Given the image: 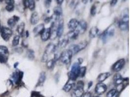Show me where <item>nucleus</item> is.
<instances>
[{"label":"nucleus","mask_w":130,"mask_h":97,"mask_svg":"<svg viewBox=\"0 0 130 97\" xmlns=\"http://www.w3.org/2000/svg\"><path fill=\"white\" fill-rule=\"evenodd\" d=\"M87 44H88V42L87 41H82L77 45H74L72 47L73 49L71 51H72L73 53L74 52V53H77L79 51L85 49L86 47L87 46Z\"/></svg>","instance_id":"6"},{"label":"nucleus","mask_w":130,"mask_h":97,"mask_svg":"<svg viewBox=\"0 0 130 97\" xmlns=\"http://www.w3.org/2000/svg\"><path fill=\"white\" fill-rule=\"evenodd\" d=\"M25 34H26V36L27 37H28V36H29V32H28V31H26V33H25Z\"/></svg>","instance_id":"48"},{"label":"nucleus","mask_w":130,"mask_h":97,"mask_svg":"<svg viewBox=\"0 0 130 97\" xmlns=\"http://www.w3.org/2000/svg\"><path fill=\"white\" fill-rule=\"evenodd\" d=\"M109 37V34H108V29H106L105 30L103 33L101 34V37L102 40V41L105 43L107 42V40H108V37Z\"/></svg>","instance_id":"29"},{"label":"nucleus","mask_w":130,"mask_h":97,"mask_svg":"<svg viewBox=\"0 0 130 97\" xmlns=\"http://www.w3.org/2000/svg\"><path fill=\"white\" fill-rule=\"evenodd\" d=\"M55 61L53 59H50L49 60H48L46 62V67L48 69H52L55 66Z\"/></svg>","instance_id":"30"},{"label":"nucleus","mask_w":130,"mask_h":97,"mask_svg":"<svg viewBox=\"0 0 130 97\" xmlns=\"http://www.w3.org/2000/svg\"><path fill=\"white\" fill-rule=\"evenodd\" d=\"M87 28V24L86 22L84 20H81L79 21V24L77 28L75 30H76L79 34H83L86 30Z\"/></svg>","instance_id":"9"},{"label":"nucleus","mask_w":130,"mask_h":97,"mask_svg":"<svg viewBox=\"0 0 130 97\" xmlns=\"http://www.w3.org/2000/svg\"><path fill=\"white\" fill-rule=\"evenodd\" d=\"M0 33L2 37L6 41H8L12 35V31L7 27H2L0 29Z\"/></svg>","instance_id":"4"},{"label":"nucleus","mask_w":130,"mask_h":97,"mask_svg":"<svg viewBox=\"0 0 130 97\" xmlns=\"http://www.w3.org/2000/svg\"><path fill=\"white\" fill-rule=\"evenodd\" d=\"M45 79H46V73L45 72L43 71L40 73V75L38 82V85H43L45 82Z\"/></svg>","instance_id":"25"},{"label":"nucleus","mask_w":130,"mask_h":97,"mask_svg":"<svg viewBox=\"0 0 130 97\" xmlns=\"http://www.w3.org/2000/svg\"><path fill=\"white\" fill-rule=\"evenodd\" d=\"M19 65V63L18 62H17V63H15V64H14V67L15 68H17V66Z\"/></svg>","instance_id":"47"},{"label":"nucleus","mask_w":130,"mask_h":97,"mask_svg":"<svg viewBox=\"0 0 130 97\" xmlns=\"http://www.w3.org/2000/svg\"><path fill=\"white\" fill-rule=\"evenodd\" d=\"M125 64L124 59H121L117 61L112 66V69L115 72H118L122 69Z\"/></svg>","instance_id":"7"},{"label":"nucleus","mask_w":130,"mask_h":97,"mask_svg":"<svg viewBox=\"0 0 130 97\" xmlns=\"http://www.w3.org/2000/svg\"><path fill=\"white\" fill-rule=\"evenodd\" d=\"M39 21V16L38 15V13L37 12H33L30 18V23L33 25H35L37 23H38Z\"/></svg>","instance_id":"19"},{"label":"nucleus","mask_w":130,"mask_h":97,"mask_svg":"<svg viewBox=\"0 0 130 97\" xmlns=\"http://www.w3.org/2000/svg\"><path fill=\"white\" fill-rule=\"evenodd\" d=\"M110 75L111 73L110 72L102 73L98 76L97 78V80L99 82V83H102L106 79H107Z\"/></svg>","instance_id":"22"},{"label":"nucleus","mask_w":130,"mask_h":97,"mask_svg":"<svg viewBox=\"0 0 130 97\" xmlns=\"http://www.w3.org/2000/svg\"><path fill=\"white\" fill-rule=\"evenodd\" d=\"M27 55L28 59L31 60H33L35 58L34 51L32 50H28L27 51Z\"/></svg>","instance_id":"31"},{"label":"nucleus","mask_w":130,"mask_h":97,"mask_svg":"<svg viewBox=\"0 0 130 97\" xmlns=\"http://www.w3.org/2000/svg\"><path fill=\"white\" fill-rule=\"evenodd\" d=\"M73 52L70 49L65 50L60 54V60L65 65H69L71 61Z\"/></svg>","instance_id":"3"},{"label":"nucleus","mask_w":130,"mask_h":97,"mask_svg":"<svg viewBox=\"0 0 130 97\" xmlns=\"http://www.w3.org/2000/svg\"><path fill=\"white\" fill-rule=\"evenodd\" d=\"M56 2H57V4L60 6L62 4L63 1H62V0H61V1L60 0H57V1H56Z\"/></svg>","instance_id":"44"},{"label":"nucleus","mask_w":130,"mask_h":97,"mask_svg":"<svg viewBox=\"0 0 130 97\" xmlns=\"http://www.w3.org/2000/svg\"><path fill=\"white\" fill-rule=\"evenodd\" d=\"M118 1H116V0H113V1H111L110 2V5L112 6H114L117 3Z\"/></svg>","instance_id":"43"},{"label":"nucleus","mask_w":130,"mask_h":97,"mask_svg":"<svg viewBox=\"0 0 130 97\" xmlns=\"http://www.w3.org/2000/svg\"><path fill=\"white\" fill-rule=\"evenodd\" d=\"M52 20V17H46L44 19V22L45 23H49Z\"/></svg>","instance_id":"42"},{"label":"nucleus","mask_w":130,"mask_h":97,"mask_svg":"<svg viewBox=\"0 0 130 97\" xmlns=\"http://www.w3.org/2000/svg\"><path fill=\"white\" fill-rule=\"evenodd\" d=\"M57 47L53 43H50L48 44L44 51L42 59V61L43 62H46L48 61L49 56L56 51L57 50Z\"/></svg>","instance_id":"2"},{"label":"nucleus","mask_w":130,"mask_h":97,"mask_svg":"<svg viewBox=\"0 0 130 97\" xmlns=\"http://www.w3.org/2000/svg\"><path fill=\"white\" fill-rule=\"evenodd\" d=\"M51 36V29L50 28H46L41 34L42 40L43 41H46L50 38Z\"/></svg>","instance_id":"10"},{"label":"nucleus","mask_w":130,"mask_h":97,"mask_svg":"<svg viewBox=\"0 0 130 97\" xmlns=\"http://www.w3.org/2000/svg\"><path fill=\"white\" fill-rule=\"evenodd\" d=\"M19 19H20L19 17L17 16H14L8 19L7 21V24L11 27H14L15 25L19 21Z\"/></svg>","instance_id":"20"},{"label":"nucleus","mask_w":130,"mask_h":97,"mask_svg":"<svg viewBox=\"0 0 130 97\" xmlns=\"http://www.w3.org/2000/svg\"><path fill=\"white\" fill-rule=\"evenodd\" d=\"M99 30L97 27H92L89 31V36L90 38H95L99 34Z\"/></svg>","instance_id":"21"},{"label":"nucleus","mask_w":130,"mask_h":97,"mask_svg":"<svg viewBox=\"0 0 130 97\" xmlns=\"http://www.w3.org/2000/svg\"><path fill=\"white\" fill-rule=\"evenodd\" d=\"M63 29H64L63 21V20H60L57 26V28L56 29V33L57 36H58L59 37H61L62 36L63 32Z\"/></svg>","instance_id":"13"},{"label":"nucleus","mask_w":130,"mask_h":97,"mask_svg":"<svg viewBox=\"0 0 130 97\" xmlns=\"http://www.w3.org/2000/svg\"><path fill=\"white\" fill-rule=\"evenodd\" d=\"M93 86V82L92 81H90L88 84V89H90L91 86Z\"/></svg>","instance_id":"45"},{"label":"nucleus","mask_w":130,"mask_h":97,"mask_svg":"<svg viewBox=\"0 0 130 97\" xmlns=\"http://www.w3.org/2000/svg\"><path fill=\"white\" fill-rule=\"evenodd\" d=\"M25 28V23H22L18 26L17 29V32L20 35H23L24 32Z\"/></svg>","instance_id":"28"},{"label":"nucleus","mask_w":130,"mask_h":97,"mask_svg":"<svg viewBox=\"0 0 130 97\" xmlns=\"http://www.w3.org/2000/svg\"><path fill=\"white\" fill-rule=\"evenodd\" d=\"M52 1L50 0H47V1H44V5L46 8H49L50 6Z\"/></svg>","instance_id":"39"},{"label":"nucleus","mask_w":130,"mask_h":97,"mask_svg":"<svg viewBox=\"0 0 130 97\" xmlns=\"http://www.w3.org/2000/svg\"><path fill=\"white\" fill-rule=\"evenodd\" d=\"M86 71V67H80V73H79V77H84Z\"/></svg>","instance_id":"35"},{"label":"nucleus","mask_w":130,"mask_h":97,"mask_svg":"<svg viewBox=\"0 0 130 97\" xmlns=\"http://www.w3.org/2000/svg\"><path fill=\"white\" fill-rule=\"evenodd\" d=\"M20 39V36L19 35H16L13 40L12 41V46H16L19 44V41Z\"/></svg>","instance_id":"33"},{"label":"nucleus","mask_w":130,"mask_h":97,"mask_svg":"<svg viewBox=\"0 0 130 97\" xmlns=\"http://www.w3.org/2000/svg\"><path fill=\"white\" fill-rule=\"evenodd\" d=\"M79 24V21L76 18H72L69 22L68 27L69 29L72 30H75L77 28Z\"/></svg>","instance_id":"14"},{"label":"nucleus","mask_w":130,"mask_h":97,"mask_svg":"<svg viewBox=\"0 0 130 97\" xmlns=\"http://www.w3.org/2000/svg\"><path fill=\"white\" fill-rule=\"evenodd\" d=\"M100 97V96H96V97Z\"/></svg>","instance_id":"49"},{"label":"nucleus","mask_w":130,"mask_h":97,"mask_svg":"<svg viewBox=\"0 0 130 97\" xmlns=\"http://www.w3.org/2000/svg\"><path fill=\"white\" fill-rule=\"evenodd\" d=\"M69 40L66 37L60 40L58 44V47L59 48H63L66 46V45L69 43Z\"/></svg>","instance_id":"23"},{"label":"nucleus","mask_w":130,"mask_h":97,"mask_svg":"<svg viewBox=\"0 0 130 97\" xmlns=\"http://www.w3.org/2000/svg\"><path fill=\"white\" fill-rule=\"evenodd\" d=\"M80 64L79 63H74L72 66L71 71L68 73L69 79L75 81L79 77L80 70Z\"/></svg>","instance_id":"1"},{"label":"nucleus","mask_w":130,"mask_h":97,"mask_svg":"<svg viewBox=\"0 0 130 97\" xmlns=\"http://www.w3.org/2000/svg\"><path fill=\"white\" fill-rule=\"evenodd\" d=\"M62 15V10L60 6H57L54 8V15L51 16L52 19L53 18L56 21L61 20Z\"/></svg>","instance_id":"5"},{"label":"nucleus","mask_w":130,"mask_h":97,"mask_svg":"<svg viewBox=\"0 0 130 97\" xmlns=\"http://www.w3.org/2000/svg\"><path fill=\"white\" fill-rule=\"evenodd\" d=\"M74 82L75 81L69 79L66 84L63 87V90L66 92H69L73 88V87H74L76 85Z\"/></svg>","instance_id":"12"},{"label":"nucleus","mask_w":130,"mask_h":97,"mask_svg":"<svg viewBox=\"0 0 130 97\" xmlns=\"http://www.w3.org/2000/svg\"><path fill=\"white\" fill-rule=\"evenodd\" d=\"M15 1H13V0H7V1H6V3L7 4V5H13L14 4Z\"/></svg>","instance_id":"40"},{"label":"nucleus","mask_w":130,"mask_h":97,"mask_svg":"<svg viewBox=\"0 0 130 97\" xmlns=\"http://www.w3.org/2000/svg\"><path fill=\"white\" fill-rule=\"evenodd\" d=\"M6 9L9 12H11L14 10V5H7L6 7Z\"/></svg>","instance_id":"37"},{"label":"nucleus","mask_w":130,"mask_h":97,"mask_svg":"<svg viewBox=\"0 0 130 97\" xmlns=\"http://www.w3.org/2000/svg\"><path fill=\"white\" fill-rule=\"evenodd\" d=\"M97 13V7L95 5H93L90 9V14L92 16H94Z\"/></svg>","instance_id":"36"},{"label":"nucleus","mask_w":130,"mask_h":97,"mask_svg":"<svg viewBox=\"0 0 130 97\" xmlns=\"http://www.w3.org/2000/svg\"><path fill=\"white\" fill-rule=\"evenodd\" d=\"M114 84L116 86H118L122 84L124 82V79L122 77L121 75L119 73H117L115 75L113 78Z\"/></svg>","instance_id":"15"},{"label":"nucleus","mask_w":130,"mask_h":97,"mask_svg":"<svg viewBox=\"0 0 130 97\" xmlns=\"http://www.w3.org/2000/svg\"><path fill=\"white\" fill-rule=\"evenodd\" d=\"M8 59V56L0 54V63L4 64L7 62Z\"/></svg>","instance_id":"34"},{"label":"nucleus","mask_w":130,"mask_h":97,"mask_svg":"<svg viewBox=\"0 0 130 97\" xmlns=\"http://www.w3.org/2000/svg\"><path fill=\"white\" fill-rule=\"evenodd\" d=\"M78 60H79V62H78V63H79L80 65L82 63V62H83V59H82V58H79V59H78Z\"/></svg>","instance_id":"46"},{"label":"nucleus","mask_w":130,"mask_h":97,"mask_svg":"<svg viewBox=\"0 0 130 97\" xmlns=\"http://www.w3.org/2000/svg\"><path fill=\"white\" fill-rule=\"evenodd\" d=\"M23 4L25 7H28L29 9L32 11L35 8V2L33 0H25L23 1Z\"/></svg>","instance_id":"17"},{"label":"nucleus","mask_w":130,"mask_h":97,"mask_svg":"<svg viewBox=\"0 0 130 97\" xmlns=\"http://www.w3.org/2000/svg\"><path fill=\"white\" fill-rule=\"evenodd\" d=\"M0 54L8 56L9 51L8 50V48L5 46L0 45Z\"/></svg>","instance_id":"27"},{"label":"nucleus","mask_w":130,"mask_h":97,"mask_svg":"<svg viewBox=\"0 0 130 97\" xmlns=\"http://www.w3.org/2000/svg\"><path fill=\"white\" fill-rule=\"evenodd\" d=\"M107 89V87L102 83H99L97 84L95 87V92L98 95H101L104 93Z\"/></svg>","instance_id":"8"},{"label":"nucleus","mask_w":130,"mask_h":97,"mask_svg":"<svg viewBox=\"0 0 130 97\" xmlns=\"http://www.w3.org/2000/svg\"><path fill=\"white\" fill-rule=\"evenodd\" d=\"M44 29H45L44 25V24L42 23L37 25L34 28L33 33L36 36H37L39 34H41Z\"/></svg>","instance_id":"16"},{"label":"nucleus","mask_w":130,"mask_h":97,"mask_svg":"<svg viewBox=\"0 0 130 97\" xmlns=\"http://www.w3.org/2000/svg\"><path fill=\"white\" fill-rule=\"evenodd\" d=\"M32 97H41L42 95L40 93L37 91H33L32 92Z\"/></svg>","instance_id":"38"},{"label":"nucleus","mask_w":130,"mask_h":97,"mask_svg":"<svg viewBox=\"0 0 130 97\" xmlns=\"http://www.w3.org/2000/svg\"><path fill=\"white\" fill-rule=\"evenodd\" d=\"M12 77L16 84L19 85V72L16 71L13 73Z\"/></svg>","instance_id":"32"},{"label":"nucleus","mask_w":130,"mask_h":97,"mask_svg":"<svg viewBox=\"0 0 130 97\" xmlns=\"http://www.w3.org/2000/svg\"><path fill=\"white\" fill-rule=\"evenodd\" d=\"M79 34L76 30H72L67 33L66 37L69 40H74L77 39Z\"/></svg>","instance_id":"18"},{"label":"nucleus","mask_w":130,"mask_h":97,"mask_svg":"<svg viewBox=\"0 0 130 97\" xmlns=\"http://www.w3.org/2000/svg\"><path fill=\"white\" fill-rule=\"evenodd\" d=\"M76 87L73 91V94L75 97H82L84 93V87L77 86L75 85Z\"/></svg>","instance_id":"11"},{"label":"nucleus","mask_w":130,"mask_h":97,"mask_svg":"<svg viewBox=\"0 0 130 97\" xmlns=\"http://www.w3.org/2000/svg\"><path fill=\"white\" fill-rule=\"evenodd\" d=\"M92 97V94L90 92H87L85 93L82 96V97Z\"/></svg>","instance_id":"41"},{"label":"nucleus","mask_w":130,"mask_h":97,"mask_svg":"<svg viewBox=\"0 0 130 97\" xmlns=\"http://www.w3.org/2000/svg\"><path fill=\"white\" fill-rule=\"evenodd\" d=\"M118 95V92L116 89H112L107 94V97H117Z\"/></svg>","instance_id":"26"},{"label":"nucleus","mask_w":130,"mask_h":97,"mask_svg":"<svg viewBox=\"0 0 130 97\" xmlns=\"http://www.w3.org/2000/svg\"><path fill=\"white\" fill-rule=\"evenodd\" d=\"M119 28L122 31H126L129 29V23L120 21L118 23Z\"/></svg>","instance_id":"24"}]
</instances>
